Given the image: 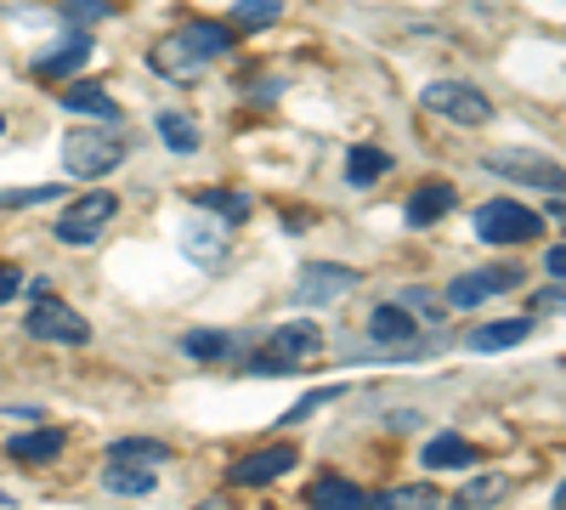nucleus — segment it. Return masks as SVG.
<instances>
[{"instance_id": "nucleus-32", "label": "nucleus", "mask_w": 566, "mask_h": 510, "mask_svg": "<svg viewBox=\"0 0 566 510\" xmlns=\"http://www.w3.org/2000/svg\"><path fill=\"white\" fill-rule=\"evenodd\" d=\"M380 504H437V488H397V493H386Z\"/></svg>"}, {"instance_id": "nucleus-15", "label": "nucleus", "mask_w": 566, "mask_h": 510, "mask_svg": "<svg viewBox=\"0 0 566 510\" xmlns=\"http://www.w3.org/2000/svg\"><path fill=\"white\" fill-rule=\"evenodd\" d=\"M424 471H470L482 459V448L470 443V437H453V431H442V437H431L424 443Z\"/></svg>"}, {"instance_id": "nucleus-31", "label": "nucleus", "mask_w": 566, "mask_h": 510, "mask_svg": "<svg viewBox=\"0 0 566 510\" xmlns=\"http://www.w3.org/2000/svg\"><path fill=\"white\" fill-rule=\"evenodd\" d=\"M499 493H504V477H482L459 493V504H482V499H499Z\"/></svg>"}, {"instance_id": "nucleus-3", "label": "nucleus", "mask_w": 566, "mask_h": 510, "mask_svg": "<svg viewBox=\"0 0 566 510\" xmlns=\"http://www.w3.org/2000/svg\"><path fill=\"white\" fill-rule=\"evenodd\" d=\"M63 165H69V176L97 181V176H108V170L125 165V143H119L114 131H69L63 136Z\"/></svg>"}, {"instance_id": "nucleus-9", "label": "nucleus", "mask_w": 566, "mask_h": 510, "mask_svg": "<svg viewBox=\"0 0 566 510\" xmlns=\"http://www.w3.org/2000/svg\"><path fill=\"white\" fill-rule=\"evenodd\" d=\"M295 448L290 443H277V448H255V454H244L239 466L227 471V482L232 488H266V482H277V477H290L295 471Z\"/></svg>"}, {"instance_id": "nucleus-19", "label": "nucleus", "mask_w": 566, "mask_h": 510, "mask_svg": "<svg viewBox=\"0 0 566 510\" xmlns=\"http://www.w3.org/2000/svg\"><path fill=\"white\" fill-rule=\"evenodd\" d=\"M306 499H312V504H323V510H363V504H368V499H363V488H357V482H346V477H317Z\"/></svg>"}, {"instance_id": "nucleus-10", "label": "nucleus", "mask_w": 566, "mask_h": 510, "mask_svg": "<svg viewBox=\"0 0 566 510\" xmlns=\"http://www.w3.org/2000/svg\"><path fill=\"white\" fill-rule=\"evenodd\" d=\"M357 284V272L346 261H317L301 272V284H295V306H328V301H340L346 290Z\"/></svg>"}, {"instance_id": "nucleus-13", "label": "nucleus", "mask_w": 566, "mask_h": 510, "mask_svg": "<svg viewBox=\"0 0 566 510\" xmlns=\"http://www.w3.org/2000/svg\"><path fill=\"white\" fill-rule=\"evenodd\" d=\"M181 250L193 256V267L216 272V267L227 261V221H205V216L181 221Z\"/></svg>"}, {"instance_id": "nucleus-16", "label": "nucleus", "mask_w": 566, "mask_h": 510, "mask_svg": "<svg viewBox=\"0 0 566 510\" xmlns=\"http://www.w3.org/2000/svg\"><path fill=\"white\" fill-rule=\"evenodd\" d=\"M63 448H69V437H63V431L40 426V431H23V437H12V443H7V459H23V466H45V459H57Z\"/></svg>"}, {"instance_id": "nucleus-12", "label": "nucleus", "mask_w": 566, "mask_h": 510, "mask_svg": "<svg viewBox=\"0 0 566 510\" xmlns=\"http://www.w3.org/2000/svg\"><path fill=\"white\" fill-rule=\"evenodd\" d=\"M368 341L380 346H413L419 341V312L402 306V301H380L368 312Z\"/></svg>"}, {"instance_id": "nucleus-33", "label": "nucleus", "mask_w": 566, "mask_h": 510, "mask_svg": "<svg viewBox=\"0 0 566 510\" xmlns=\"http://www.w3.org/2000/svg\"><path fill=\"white\" fill-rule=\"evenodd\" d=\"M18 290H23V272H18V267H7V261H0V306H7V301H12Z\"/></svg>"}, {"instance_id": "nucleus-2", "label": "nucleus", "mask_w": 566, "mask_h": 510, "mask_svg": "<svg viewBox=\"0 0 566 510\" xmlns=\"http://www.w3.org/2000/svg\"><path fill=\"white\" fill-rule=\"evenodd\" d=\"M317 352H323V330L317 323H306V318H295V323H277L272 330V341L250 357V375H301L306 363H317Z\"/></svg>"}, {"instance_id": "nucleus-23", "label": "nucleus", "mask_w": 566, "mask_h": 510, "mask_svg": "<svg viewBox=\"0 0 566 510\" xmlns=\"http://www.w3.org/2000/svg\"><path fill=\"white\" fill-rule=\"evenodd\" d=\"M159 136L170 154H199V125L187 114H159Z\"/></svg>"}, {"instance_id": "nucleus-27", "label": "nucleus", "mask_w": 566, "mask_h": 510, "mask_svg": "<svg viewBox=\"0 0 566 510\" xmlns=\"http://www.w3.org/2000/svg\"><path fill=\"white\" fill-rule=\"evenodd\" d=\"M181 352L187 357H199V363H210V357H227L232 352V335H216V330H193L181 341Z\"/></svg>"}, {"instance_id": "nucleus-8", "label": "nucleus", "mask_w": 566, "mask_h": 510, "mask_svg": "<svg viewBox=\"0 0 566 510\" xmlns=\"http://www.w3.org/2000/svg\"><path fill=\"white\" fill-rule=\"evenodd\" d=\"M493 176H510V181H527V188H560V165L555 159H544V154H527V148H499V154H488L482 159Z\"/></svg>"}, {"instance_id": "nucleus-1", "label": "nucleus", "mask_w": 566, "mask_h": 510, "mask_svg": "<svg viewBox=\"0 0 566 510\" xmlns=\"http://www.w3.org/2000/svg\"><path fill=\"white\" fill-rule=\"evenodd\" d=\"M221 52H232V34L227 23H181L176 34H165L154 45V69L165 80H199Z\"/></svg>"}, {"instance_id": "nucleus-17", "label": "nucleus", "mask_w": 566, "mask_h": 510, "mask_svg": "<svg viewBox=\"0 0 566 510\" xmlns=\"http://www.w3.org/2000/svg\"><path fill=\"white\" fill-rule=\"evenodd\" d=\"M533 335V318H499V323H482L476 335H470V352H510Z\"/></svg>"}, {"instance_id": "nucleus-30", "label": "nucleus", "mask_w": 566, "mask_h": 510, "mask_svg": "<svg viewBox=\"0 0 566 510\" xmlns=\"http://www.w3.org/2000/svg\"><path fill=\"white\" fill-rule=\"evenodd\" d=\"M57 199V188H18V194H0V210H23V205H45Z\"/></svg>"}, {"instance_id": "nucleus-35", "label": "nucleus", "mask_w": 566, "mask_h": 510, "mask_svg": "<svg viewBox=\"0 0 566 510\" xmlns=\"http://www.w3.org/2000/svg\"><path fill=\"white\" fill-rule=\"evenodd\" d=\"M544 267H549V278H560V272H566V250H560V244H549V256H544Z\"/></svg>"}, {"instance_id": "nucleus-28", "label": "nucleus", "mask_w": 566, "mask_h": 510, "mask_svg": "<svg viewBox=\"0 0 566 510\" xmlns=\"http://www.w3.org/2000/svg\"><path fill=\"white\" fill-rule=\"evenodd\" d=\"M63 18H69L74 29H85V23H103V18H108V0H69Z\"/></svg>"}, {"instance_id": "nucleus-29", "label": "nucleus", "mask_w": 566, "mask_h": 510, "mask_svg": "<svg viewBox=\"0 0 566 510\" xmlns=\"http://www.w3.org/2000/svg\"><path fill=\"white\" fill-rule=\"evenodd\" d=\"M335 397H340V386H323V392H312V397H301V403H295L290 414H283V426H295V420H306V414H317L323 403H335Z\"/></svg>"}, {"instance_id": "nucleus-20", "label": "nucleus", "mask_w": 566, "mask_h": 510, "mask_svg": "<svg viewBox=\"0 0 566 510\" xmlns=\"http://www.w3.org/2000/svg\"><path fill=\"white\" fill-rule=\"evenodd\" d=\"M63 108L69 114H91V119H103V125H119V103L108 97V91H97V85H74L69 97H63Z\"/></svg>"}, {"instance_id": "nucleus-7", "label": "nucleus", "mask_w": 566, "mask_h": 510, "mask_svg": "<svg viewBox=\"0 0 566 510\" xmlns=\"http://www.w3.org/2000/svg\"><path fill=\"white\" fill-rule=\"evenodd\" d=\"M114 210H119V199H114V194L91 188L85 199H74V205L57 216V227H52V233H57L63 244H91V239H97L103 227L114 221Z\"/></svg>"}, {"instance_id": "nucleus-4", "label": "nucleus", "mask_w": 566, "mask_h": 510, "mask_svg": "<svg viewBox=\"0 0 566 510\" xmlns=\"http://www.w3.org/2000/svg\"><path fill=\"white\" fill-rule=\"evenodd\" d=\"M544 233V216L527 210V205H515V199H488L476 210V239L482 244H527Z\"/></svg>"}, {"instance_id": "nucleus-14", "label": "nucleus", "mask_w": 566, "mask_h": 510, "mask_svg": "<svg viewBox=\"0 0 566 510\" xmlns=\"http://www.w3.org/2000/svg\"><path fill=\"white\" fill-rule=\"evenodd\" d=\"M85 63H91V34L74 29V34H63V45H52V52L34 58V74H40V80H63V74L85 69Z\"/></svg>"}, {"instance_id": "nucleus-11", "label": "nucleus", "mask_w": 566, "mask_h": 510, "mask_svg": "<svg viewBox=\"0 0 566 510\" xmlns=\"http://www.w3.org/2000/svg\"><path fill=\"white\" fill-rule=\"evenodd\" d=\"M515 284H522V272H515V267H488V272H464V278H453V284H448L442 306H482L488 295H504V290H515Z\"/></svg>"}, {"instance_id": "nucleus-5", "label": "nucleus", "mask_w": 566, "mask_h": 510, "mask_svg": "<svg viewBox=\"0 0 566 510\" xmlns=\"http://www.w3.org/2000/svg\"><path fill=\"white\" fill-rule=\"evenodd\" d=\"M419 103L442 119H453V125H488L493 119V97H482V91L464 85V80H431Z\"/></svg>"}, {"instance_id": "nucleus-18", "label": "nucleus", "mask_w": 566, "mask_h": 510, "mask_svg": "<svg viewBox=\"0 0 566 510\" xmlns=\"http://www.w3.org/2000/svg\"><path fill=\"white\" fill-rule=\"evenodd\" d=\"M448 210H453V188L448 181H424V188H413V199H408V227H431Z\"/></svg>"}, {"instance_id": "nucleus-25", "label": "nucleus", "mask_w": 566, "mask_h": 510, "mask_svg": "<svg viewBox=\"0 0 566 510\" xmlns=\"http://www.w3.org/2000/svg\"><path fill=\"white\" fill-rule=\"evenodd\" d=\"M193 199H199L205 210H216L221 221H244V216H250V199H244V194H227V188H199Z\"/></svg>"}, {"instance_id": "nucleus-21", "label": "nucleus", "mask_w": 566, "mask_h": 510, "mask_svg": "<svg viewBox=\"0 0 566 510\" xmlns=\"http://www.w3.org/2000/svg\"><path fill=\"white\" fill-rule=\"evenodd\" d=\"M154 482H159L154 466H130V459H114V466L103 471V488L108 493H130V499L136 493H154Z\"/></svg>"}, {"instance_id": "nucleus-26", "label": "nucleus", "mask_w": 566, "mask_h": 510, "mask_svg": "<svg viewBox=\"0 0 566 510\" xmlns=\"http://www.w3.org/2000/svg\"><path fill=\"white\" fill-rule=\"evenodd\" d=\"M108 459H136V466H154V459H170V448L154 443V437H119V443L108 448Z\"/></svg>"}, {"instance_id": "nucleus-36", "label": "nucleus", "mask_w": 566, "mask_h": 510, "mask_svg": "<svg viewBox=\"0 0 566 510\" xmlns=\"http://www.w3.org/2000/svg\"><path fill=\"white\" fill-rule=\"evenodd\" d=\"M0 131H7V119H0Z\"/></svg>"}, {"instance_id": "nucleus-6", "label": "nucleus", "mask_w": 566, "mask_h": 510, "mask_svg": "<svg viewBox=\"0 0 566 510\" xmlns=\"http://www.w3.org/2000/svg\"><path fill=\"white\" fill-rule=\"evenodd\" d=\"M23 323H29L34 341H57V346H85L91 341V323L74 306H63L57 295H34V312Z\"/></svg>"}, {"instance_id": "nucleus-24", "label": "nucleus", "mask_w": 566, "mask_h": 510, "mask_svg": "<svg viewBox=\"0 0 566 510\" xmlns=\"http://www.w3.org/2000/svg\"><path fill=\"white\" fill-rule=\"evenodd\" d=\"M283 18V0H232V23L239 29H266Z\"/></svg>"}, {"instance_id": "nucleus-22", "label": "nucleus", "mask_w": 566, "mask_h": 510, "mask_svg": "<svg viewBox=\"0 0 566 510\" xmlns=\"http://www.w3.org/2000/svg\"><path fill=\"white\" fill-rule=\"evenodd\" d=\"M386 170H391V154H380V148H352V159H346L352 188H368V181H380Z\"/></svg>"}, {"instance_id": "nucleus-34", "label": "nucleus", "mask_w": 566, "mask_h": 510, "mask_svg": "<svg viewBox=\"0 0 566 510\" xmlns=\"http://www.w3.org/2000/svg\"><path fill=\"white\" fill-rule=\"evenodd\" d=\"M402 306H413V312H437L442 301H437V295H424V290H408V295H402Z\"/></svg>"}]
</instances>
